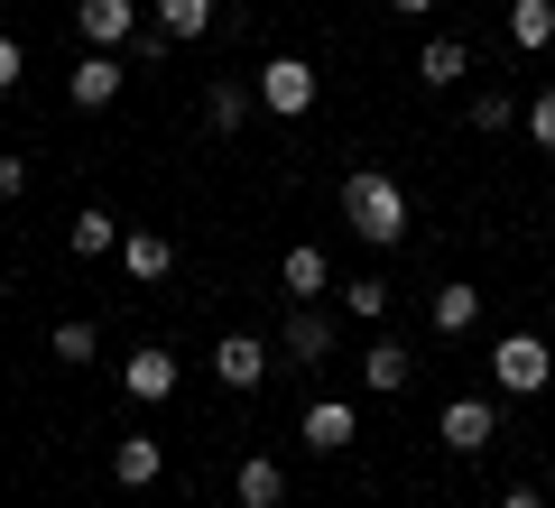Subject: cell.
Segmentation results:
<instances>
[{
  "instance_id": "1",
  "label": "cell",
  "mask_w": 555,
  "mask_h": 508,
  "mask_svg": "<svg viewBox=\"0 0 555 508\" xmlns=\"http://www.w3.org/2000/svg\"><path fill=\"white\" fill-rule=\"evenodd\" d=\"M343 222H352V240H371V250H398V240H408V185H398L389 167H352V177H343Z\"/></svg>"
},
{
  "instance_id": "2",
  "label": "cell",
  "mask_w": 555,
  "mask_h": 508,
  "mask_svg": "<svg viewBox=\"0 0 555 508\" xmlns=\"http://www.w3.org/2000/svg\"><path fill=\"white\" fill-rule=\"evenodd\" d=\"M546 379H555V342L546 333H500L491 342V389L500 398H546Z\"/></svg>"
},
{
  "instance_id": "3",
  "label": "cell",
  "mask_w": 555,
  "mask_h": 508,
  "mask_svg": "<svg viewBox=\"0 0 555 508\" xmlns=\"http://www.w3.org/2000/svg\"><path fill=\"white\" fill-rule=\"evenodd\" d=\"M436 434H444V453H491L500 444V398H481V389H463V398H444V416H436Z\"/></svg>"
},
{
  "instance_id": "4",
  "label": "cell",
  "mask_w": 555,
  "mask_h": 508,
  "mask_svg": "<svg viewBox=\"0 0 555 508\" xmlns=\"http://www.w3.org/2000/svg\"><path fill=\"white\" fill-rule=\"evenodd\" d=\"M250 93L269 102L278 120H306V112H315V65H306V56H269V65L250 75Z\"/></svg>"
},
{
  "instance_id": "5",
  "label": "cell",
  "mask_w": 555,
  "mask_h": 508,
  "mask_svg": "<svg viewBox=\"0 0 555 508\" xmlns=\"http://www.w3.org/2000/svg\"><path fill=\"white\" fill-rule=\"evenodd\" d=\"M120 83H130L120 47H83V56H75V75H65V102H75V112H112V102H120Z\"/></svg>"
},
{
  "instance_id": "6",
  "label": "cell",
  "mask_w": 555,
  "mask_h": 508,
  "mask_svg": "<svg viewBox=\"0 0 555 508\" xmlns=\"http://www.w3.org/2000/svg\"><path fill=\"white\" fill-rule=\"evenodd\" d=\"M334 342H343V333H334V314H324V305H306V296H297V305H287V324H278V352L315 370V361H334Z\"/></svg>"
},
{
  "instance_id": "7",
  "label": "cell",
  "mask_w": 555,
  "mask_h": 508,
  "mask_svg": "<svg viewBox=\"0 0 555 508\" xmlns=\"http://www.w3.org/2000/svg\"><path fill=\"white\" fill-rule=\"evenodd\" d=\"M177 352H167V342H139V352L130 361H120V389H130L139 398V407H158V398H177Z\"/></svg>"
},
{
  "instance_id": "8",
  "label": "cell",
  "mask_w": 555,
  "mask_h": 508,
  "mask_svg": "<svg viewBox=\"0 0 555 508\" xmlns=\"http://www.w3.org/2000/svg\"><path fill=\"white\" fill-rule=\"evenodd\" d=\"M214 379H222L232 398H250L259 379H269V342H250V333H222V342H214Z\"/></svg>"
},
{
  "instance_id": "9",
  "label": "cell",
  "mask_w": 555,
  "mask_h": 508,
  "mask_svg": "<svg viewBox=\"0 0 555 508\" xmlns=\"http://www.w3.org/2000/svg\"><path fill=\"white\" fill-rule=\"evenodd\" d=\"M83 47H130L139 38V0H75Z\"/></svg>"
},
{
  "instance_id": "10",
  "label": "cell",
  "mask_w": 555,
  "mask_h": 508,
  "mask_svg": "<svg viewBox=\"0 0 555 508\" xmlns=\"http://www.w3.org/2000/svg\"><path fill=\"white\" fill-rule=\"evenodd\" d=\"M408 379H416V352L398 342V333H379L371 352H361V389H371V398H398Z\"/></svg>"
},
{
  "instance_id": "11",
  "label": "cell",
  "mask_w": 555,
  "mask_h": 508,
  "mask_svg": "<svg viewBox=\"0 0 555 508\" xmlns=\"http://www.w3.org/2000/svg\"><path fill=\"white\" fill-rule=\"evenodd\" d=\"M158 471H167V444H158V434H120V444H112V481L120 490H149V481H158Z\"/></svg>"
},
{
  "instance_id": "12",
  "label": "cell",
  "mask_w": 555,
  "mask_h": 508,
  "mask_svg": "<svg viewBox=\"0 0 555 508\" xmlns=\"http://www.w3.org/2000/svg\"><path fill=\"white\" fill-rule=\"evenodd\" d=\"M426 324H436V333H454V342H463V333L481 324V287H473V277H444V287L426 296Z\"/></svg>"
},
{
  "instance_id": "13",
  "label": "cell",
  "mask_w": 555,
  "mask_h": 508,
  "mask_svg": "<svg viewBox=\"0 0 555 508\" xmlns=\"http://www.w3.org/2000/svg\"><path fill=\"white\" fill-rule=\"evenodd\" d=\"M463 75H473V47L463 38H426L416 47V83H426V93H454Z\"/></svg>"
},
{
  "instance_id": "14",
  "label": "cell",
  "mask_w": 555,
  "mask_h": 508,
  "mask_svg": "<svg viewBox=\"0 0 555 508\" xmlns=\"http://www.w3.org/2000/svg\"><path fill=\"white\" fill-rule=\"evenodd\" d=\"M352 434H361L352 398H306V444H315V453H343Z\"/></svg>"
},
{
  "instance_id": "15",
  "label": "cell",
  "mask_w": 555,
  "mask_h": 508,
  "mask_svg": "<svg viewBox=\"0 0 555 508\" xmlns=\"http://www.w3.org/2000/svg\"><path fill=\"white\" fill-rule=\"evenodd\" d=\"M120 269H130L139 287H158V277L177 269V240L167 232H120Z\"/></svg>"
},
{
  "instance_id": "16",
  "label": "cell",
  "mask_w": 555,
  "mask_h": 508,
  "mask_svg": "<svg viewBox=\"0 0 555 508\" xmlns=\"http://www.w3.org/2000/svg\"><path fill=\"white\" fill-rule=\"evenodd\" d=\"M278 287H287V296H306V305H315V296L334 287V259H324L315 240H297V250L278 259Z\"/></svg>"
},
{
  "instance_id": "17",
  "label": "cell",
  "mask_w": 555,
  "mask_h": 508,
  "mask_svg": "<svg viewBox=\"0 0 555 508\" xmlns=\"http://www.w3.org/2000/svg\"><path fill=\"white\" fill-rule=\"evenodd\" d=\"M232 490H241V508H278V499H287V471H278L269 453H241Z\"/></svg>"
},
{
  "instance_id": "18",
  "label": "cell",
  "mask_w": 555,
  "mask_h": 508,
  "mask_svg": "<svg viewBox=\"0 0 555 508\" xmlns=\"http://www.w3.org/2000/svg\"><path fill=\"white\" fill-rule=\"evenodd\" d=\"M65 250H75V259H102V250H120V213H102V204H83V213L65 222Z\"/></svg>"
},
{
  "instance_id": "19",
  "label": "cell",
  "mask_w": 555,
  "mask_h": 508,
  "mask_svg": "<svg viewBox=\"0 0 555 508\" xmlns=\"http://www.w3.org/2000/svg\"><path fill=\"white\" fill-rule=\"evenodd\" d=\"M509 47L546 56V47H555V0H509Z\"/></svg>"
},
{
  "instance_id": "20",
  "label": "cell",
  "mask_w": 555,
  "mask_h": 508,
  "mask_svg": "<svg viewBox=\"0 0 555 508\" xmlns=\"http://www.w3.org/2000/svg\"><path fill=\"white\" fill-rule=\"evenodd\" d=\"M343 314H352V324H389V277H371V269H361V277H343Z\"/></svg>"
},
{
  "instance_id": "21",
  "label": "cell",
  "mask_w": 555,
  "mask_h": 508,
  "mask_svg": "<svg viewBox=\"0 0 555 508\" xmlns=\"http://www.w3.org/2000/svg\"><path fill=\"white\" fill-rule=\"evenodd\" d=\"M250 83H232V75H214V83H204V120H214V130H241V120H250Z\"/></svg>"
},
{
  "instance_id": "22",
  "label": "cell",
  "mask_w": 555,
  "mask_h": 508,
  "mask_svg": "<svg viewBox=\"0 0 555 508\" xmlns=\"http://www.w3.org/2000/svg\"><path fill=\"white\" fill-rule=\"evenodd\" d=\"M222 19V0H158V28H167V38H204V28H214Z\"/></svg>"
},
{
  "instance_id": "23",
  "label": "cell",
  "mask_w": 555,
  "mask_h": 508,
  "mask_svg": "<svg viewBox=\"0 0 555 508\" xmlns=\"http://www.w3.org/2000/svg\"><path fill=\"white\" fill-rule=\"evenodd\" d=\"M56 361H75V370L102 361V324H93V314H65V324H56Z\"/></svg>"
},
{
  "instance_id": "24",
  "label": "cell",
  "mask_w": 555,
  "mask_h": 508,
  "mask_svg": "<svg viewBox=\"0 0 555 508\" xmlns=\"http://www.w3.org/2000/svg\"><path fill=\"white\" fill-rule=\"evenodd\" d=\"M509 120H518V102L500 93V83H481V93H473V130L491 139V130H509Z\"/></svg>"
},
{
  "instance_id": "25",
  "label": "cell",
  "mask_w": 555,
  "mask_h": 508,
  "mask_svg": "<svg viewBox=\"0 0 555 508\" xmlns=\"http://www.w3.org/2000/svg\"><path fill=\"white\" fill-rule=\"evenodd\" d=\"M518 120H528V139H537V148H555V93H537Z\"/></svg>"
},
{
  "instance_id": "26",
  "label": "cell",
  "mask_w": 555,
  "mask_h": 508,
  "mask_svg": "<svg viewBox=\"0 0 555 508\" xmlns=\"http://www.w3.org/2000/svg\"><path fill=\"white\" fill-rule=\"evenodd\" d=\"M20 195H28V157L0 148V204H20Z\"/></svg>"
},
{
  "instance_id": "27",
  "label": "cell",
  "mask_w": 555,
  "mask_h": 508,
  "mask_svg": "<svg viewBox=\"0 0 555 508\" xmlns=\"http://www.w3.org/2000/svg\"><path fill=\"white\" fill-rule=\"evenodd\" d=\"M20 65H28V56H20V38L0 28V93H20Z\"/></svg>"
},
{
  "instance_id": "28",
  "label": "cell",
  "mask_w": 555,
  "mask_h": 508,
  "mask_svg": "<svg viewBox=\"0 0 555 508\" xmlns=\"http://www.w3.org/2000/svg\"><path fill=\"white\" fill-rule=\"evenodd\" d=\"M444 0H389V19H436Z\"/></svg>"
},
{
  "instance_id": "29",
  "label": "cell",
  "mask_w": 555,
  "mask_h": 508,
  "mask_svg": "<svg viewBox=\"0 0 555 508\" xmlns=\"http://www.w3.org/2000/svg\"><path fill=\"white\" fill-rule=\"evenodd\" d=\"M500 508H546V490H528V481H518V490H500Z\"/></svg>"
},
{
  "instance_id": "30",
  "label": "cell",
  "mask_w": 555,
  "mask_h": 508,
  "mask_svg": "<svg viewBox=\"0 0 555 508\" xmlns=\"http://www.w3.org/2000/svg\"><path fill=\"white\" fill-rule=\"evenodd\" d=\"M0 232H10V222H0Z\"/></svg>"
}]
</instances>
